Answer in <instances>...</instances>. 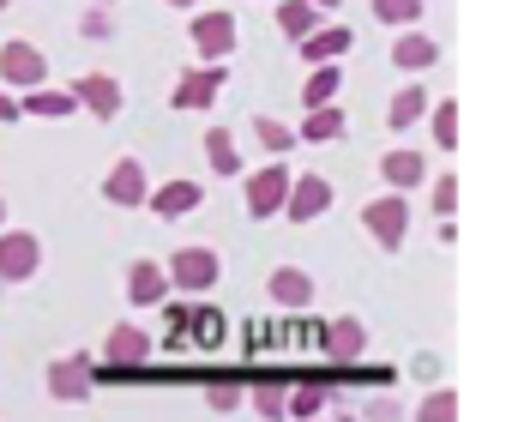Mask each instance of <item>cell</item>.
Masks as SVG:
<instances>
[{
    "instance_id": "obj_26",
    "label": "cell",
    "mask_w": 512,
    "mask_h": 422,
    "mask_svg": "<svg viewBox=\"0 0 512 422\" xmlns=\"http://www.w3.org/2000/svg\"><path fill=\"white\" fill-rule=\"evenodd\" d=\"M278 25H284L296 43H302V37L320 25V7H308V0H284V7H278Z\"/></svg>"
},
{
    "instance_id": "obj_10",
    "label": "cell",
    "mask_w": 512,
    "mask_h": 422,
    "mask_svg": "<svg viewBox=\"0 0 512 422\" xmlns=\"http://www.w3.org/2000/svg\"><path fill=\"white\" fill-rule=\"evenodd\" d=\"M145 193H151V181H145V163H139V157H121V163L103 175V199H109V205H127V211H133V205H145Z\"/></svg>"
},
{
    "instance_id": "obj_28",
    "label": "cell",
    "mask_w": 512,
    "mask_h": 422,
    "mask_svg": "<svg viewBox=\"0 0 512 422\" xmlns=\"http://www.w3.org/2000/svg\"><path fill=\"white\" fill-rule=\"evenodd\" d=\"M380 25H422V0H374Z\"/></svg>"
},
{
    "instance_id": "obj_35",
    "label": "cell",
    "mask_w": 512,
    "mask_h": 422,
    "mask_svg": "<svg viewBox=\"0 0 512 422\" xmlns=\"http://www.w3.org/2000/svg\"><path fill=\"white\" fill-rule=\"evenodd\" d=\"M0 121H19V97L7 85H0Z\"/></svg>"
},
{
    "instance_id": "obj_19",
    "label": "cell",
    "mask_w": 512,
    "mask_h": 422,
    "mask_svg": "<svg viewBox=\"0 0 512 422\" xmlns=\"http://www.w3.org/2000/svg\"><path fill=\"white\" fill-rule=\"evenodd\" d=\"M79 103H73V91H49V85H31L25 97H19V115H37V121H67Z\"/></svg>"
},
{
    "instance_id": "obj_20",
    "label": "cell",
    "mask_w": 512,
    "mask_h": 422,
    "mask_svg": "<svg viewBox=\"0 0 512 422\" xmlns=\"http://www.w3.org/2000/svg\"><path fill=\"white\" fill-rule=\"evenodd\" d=\"M422 121H428V91H422V79H416V85H404V91L392 97L386 127H392V133H410V127H422Z\"/></svg>"
},
{
    "instance_id": "obj_6",
    "label": "cell",
    "mask_w": 512,
    "mask_h": 422,
    "mask_svg": "<svg viewBox=\"0 0 512 422\" xmlns=\"http://www.w3.org/2000/svg\"><path fill=\"white\" fill-rule=\"evenodd\" d=\"M217 91H223V61H205V67H193V73H181V79H175L169 109L199 115V109H211V103H217Z\"/></svg>"
},
{
    "instance_id": "obj_3",
    "label": "cell",
    "mask_w": 512,
    "mask_h": 422,
    "mask_svg": "<svg viewBox=\"0 0 512 422\" xmlns=\"http://www.w3.org/2000/svg\"><path fill=\"white\" fill-rule=\"evenodd\" d=\"M290 175H296V169H284V163H266L260 175H247V218H253V224H272L278 211H284Z\"/></svg>"
},
{
    "instance_id": "obj_37",
    "label": "cell",
    "mask_w": 512,
    "mask_h": 422,
    "mask_svg": "<svg viewBox=\"0 0 512 422\" xmlns=\"http://www.w3.org/2000/svg\"><path fill=\"white\" fill-rule=\"evenodd\" d=\"M308 7H320V13H338V0H308Z\"/></svg>"
},
{
    "instance_id": "obj_40",
    "label": "cell",
    "mask_w": 512,
    "mask_h": 422,
    "mask_svg": "<svg viewBox=\"0 0 512 422\" xmlns=\"http://www.w3.org/2000/svg\"><path fill=\"white\" fill-rule=\"evenodd\" d=\"M0 7H13V0H0Z\"/></svg>"
},
{
    "instance_id": "obj_31",
    "label": "cell",
    "mask_w": 512,
    "mask_h": 422,
    "mask_svg": "<svg viewBox=\"0 0 512 422\" xmlns=\"http://www.w3.org/2000/svg\"><path fill=\"white\" fill-rule=\"evenodd\" d=\"M428 199H434V211H440V218H452V211H458V175H434Z\"/></svg>"
},
{
    "instance_id": "obj_23",
    "label": "cell",
    "mask_w": 512,
    "mask_h": 422,
    "mask_svg": "<svg viewBox=\"0 0 512 422\" xmlns=\"http://www.w3.org/2000/svg\"><path fill=\"white\" fill-rule=\"evenodd\" d=\"M205 163H211L217 175H247V169H241V145H235L229 127H211V133H205Z\"/></svg>"
},
{
    "instance_id": "obj_17",
    "label": "cell",
    "mask_w": 512,
    "mask_h": 422,
    "mask_svg": "<svg viewBox=\"0 0 512 422\" xmlns=\"http://www.w3.org/2000/svg\"><path fill=\"white\" fill-rule=\"evenodd\" d=\"M266 290H272L278 308H308V302H314V278H308L302 266H278V272L266 278Z\"/></svg>"
},
{
    "instance_id": "obj_41",
    "label": "cell",
    "mask_w": 512,
    "mask_h": 422,
    "mask_svg": "<svg viewBox=\"0 0 512 422\" xmlns=\"http://www.w3.org/2000/svg\"><path fill=\"white\" fill-rule=\"evenodd\" d=\"M314 422H320V416H314Z\"/></svg>"
},
{
    "instance_id": "obj_15",
    "label": "cell",
    "mask_w": 512,
    "mask_h": 422,
    "mask_svg": "<svg viewBox=\"0 0 512 422\" xmlns=\"http://www.w3.org/2000/svg\"><path fill=\"white\" fill-rule=\"evenodd\" d=\"M434 61H440V43H434V37L398 31V43H392V67H398V73H428Z\"/></svg>"
},
{
    "instance_id": "obj_13",
    "label": "cell",
    "mask_w": 512,
    "mask_h": 422,
    "mask_svg": "<svg viewBox=\"0 0 512 422\" xmlns=\"http://www.w3.org/2000/svg\"><path fill=\"white\" fill-rule=\"evenodd\" d=\"M127 302L133 308H163L169 302V278H163L157 260H133L127 266Z\"/></svg>"
},
{
    "instance_id": "obj_33",
    "label": "cell",
    "mask_w": 512,
    "mask_h": 422,
    "mask_svg": "<svg viewBox=\"0 0 512 422\" xmlns=\"http://www.w3.org/2000/svg\"><path fill=\"white\" fill-rule=\"evenodd\" d=\"M241 398H247V392H241V386H229V380H223V386H211V392H205V404H211V410H217V416H229V410H235V404H241Z\"/></svg>"
},
{
    "instance_id": "obj_34",
    "label": "cell",
    "mask_w": 512,
    "mask_h": 422,
    "mask_svg": "<svg viewBox=\"0 0 512 422\" xmlns=\"http://www.w3.org/2000/svg\"><path fill=\"white\" fill-rule=\"evenodd\" d=\"M193 320H199V326H193V332H199V344H217V332H223V314H217V308H199Z\"/></svg>"
},
{
    "instance_id": "obj_18",
    "label": "cell",
    "mask_w": 512,
    "mask_h": 422,
    "mask_svg": "<svg viewBox=\"0 0 512 422\" xmlns=\"http://www.w3.org/2000/svg\"><path fill=\"white\" fill-rule=\"evenodd\" d=\"M350 43H356V37H350L344 25H326V31L314 25V31H308V37H302L296 49H302V61H308V67H320V61H338V55H344Z\"/></svg>"
},
{
    "instance_id": "obj_8",
    "label": "cell",
    "mask_w": 512,
    "mask_h": 422,
    "mask_svg": "<svg viewBox=\"0 0 512 422\" xmlns=\"http://www.w3.org/2000/svg\"><path fill=\"white\" fill-rule=\"evenodd\" d=\"M235 43H241V31H235L229 13H199V19H193V49H199L205 61H229Z\"/></svg>"
},
{
    "instance_id": "obj_32",
    "label": "cell",
    "mask_w": 512,
    "mask_h": 422,
    "mask_svg": "<svg viewBox=\"0 0 512 422\" xmlns=\"http://www.w3.org/2000/svg\"><path fill=\"white\" fill-rule=\"evenodd\" d=\"M253 410L272 416V422H284V386H253Z\"/></svg>"
},
{
    "instance_id": "obj_39",
    "label": "cell",
    "mask_w": 512,
    "mask_h": 422,
    "mask_svg": "<svg viewBox=\"0 0 512 422\" xmlns=\"http://www.w3.org/2000/svg\"><path fill=\"white\" fill-rule=\"evenodd\" d=\"M0 224H7V199H0Z\"/></svg>"
},
{
    "instance_id": "obj_38",
    "label": "cell",
    "mask_w": 512,
    "mask_h": 422,
    "mask_svg": "<svg viewBox=\"0 0 512 422\" xmlns=\"http://www.w3.org/2000/svg\"><path fill=\"white\" fill-rule=\"evenodd\" d=\"M163 7H199V0H163Z\"/></svg>"
},
{
    "instance_id": "obj_16",
    "label": "cell",
    "mask_w": 512,
    "mask_h": 422,
    "mask_svg": "<svg viewBox=\"0 0 512 422\" xmlns=\"http://www.w3.org/2000/svg\"><path fill=\"white\" fill-rule=\"evenodd\" d=\"M380 175L392 181V193H410V187L428 181V157H422V151H386V157H380Z\"/></svg>"
},
{
    "instance_id": "obj_22",
    "label": "cell",
    "mask_w": 512,
    "mask_h": 422,
    "mask_svg": "<svg viewBox=\"0 0 512 422\" xmlns=\"http://www.w3.org/2000/svg\"><path fill=\"white\" fill-rule=\"evenodd\" d=\"M103 356H109V362H145V356H151V332H145V326H133V320H121V326L109 332Z\"/></svg>"
},
{
    "instance_id": "obj_24",
    "label": "cell",
    "mask_w": 512,
    "mask_h": 422,
    "mask_svg": "<svg viewBox=\"0 0 512 422\" xmlns=\"http://www.w3.org/2000/svg\"><path fill=\"white\" fill-rule=\"evenodd\" d=\"M338 85H344L338 61H320V67H314V79L302 85V103H308V109H320V103H332V97H338Z\"/></svg>"
},
{
    "instance_id": "obj_30",
    "label": "cell",
    "mask_w": 512,
    "mask_h": 422,
    "mask_svg": "<svg viewBox=\"0 0 512 422\" xmlns=\"http://www.w3.org/2000/svg\"><path fill=\"white\" fill-rule=\"evenodd\" d=\"M428 121H434V139L452 151L458 145V103H428Z\"/></svg>"
},
{
    "instance_id": "obj_11",
    "label": "cell",
    "mask_w": 512,
    "mask_h": 422,
    "mask_svg": "<svg viewBox=\"0 0 512 422\" xmlns=\"http://www.w3.org/2000/svg\"><path fill=\"white\" fill-rule=\"evenodd\" d=\"M73 103H85L97 121H115V115H121V79H115V73H85V79L73 85Z\"/></svg>"
},
{
    "instance_id": "obj_12",
    "label": "cell",
    "mask_w": 512,
    "mask_h": 422,
    "mask_svg": "<svg viewBox=\"0 0 512 422\" xmlns=\"http://www.w3.org/2000/svg\"><path fill=\"white\" fill-rule=\"evenodd\" d=\"M199 199H205V193H199V181H181V175L145 193V205L157 211V218H163V224H175V218H187V211H199Z\"/></svg>"
},
{
    "instance_id": "obj_2",
    "label": "cell",
    "mask_w": 512,
    "mask_h": 422,
    "mask_svg": "<svg viewBox=\"0 0 512 422\" xmlns=\"http://www.w3.org/2000/svg\"><path fill=\"white\" fill-rule=\"evenodd\" d=\"M362 224H368V236H374L386 254H398V248H404V236H410V199H404V193L368 199V205H362Z\"/></svg>"
},
{
    "instance_id": "obj_36",
    "label": "cell",
    "mask_w": 512,
    "mask_h": 422,
    "mask_svg": "<svg viewBox=\"0 0 512 422\" xmlns=\"http://www.w3.org/2000/svg\"><path fill=\"white\" fill-rule=\"evenodd\" d=\"M85 37H109V13H91L85 19Z\"/></svg>"
},
{
    "instance_id": "obj_5",
    "label": "cell",
    "mask_w": 512,
    "mask_h": 422,
    "mask_svg": "<svg viewBox=\"0 0 512 422\" xmlns=\"http://www.w3.org/2000/svg\"><path fill=\"white\" fill-rule=\"evenodd\" d=\"M332 181L326 175H290V199H284V211L278 218H290V224H320L326 211H332Z\"/></svg>"
},
{
    "instance_id": "obj_9",
    "label": "cell",
    "mask_w": 512,
    "mask_h": 422,
    "mask_svg": "<svg viewBox=\"0 0 512 422\" xmlns=\"http://www.w3.org/2000/svg\"><path fill=\"white\" fill-rule=\"evenodd\" d=\"M91 356H55L49 362V398H61V404H79V398H91Z\"/></svg>"
},
{
    "instance_id": "obj_27",
    "label": "cell",
    "mask_w": 512,
    "mask_h": 422,
    "mask_svg": "<svg viewBox=\"0 0 512 422\" xmlns=\"http://www.w3.org/2000/svg\"><path fill=\"white\" fill-rule=\"evenodd\" d=\"M253 133H260V145H266L272 157H284V151H296V127H284L278 115H260V121H253Z\"/></svg>"
},
{
    "instance_id": "obj_14",
    "label": "cell",
    "mask_w": 512,
    "mask_h": 422,
    "mask_svg": "<svg viewBox=\"0 0 512 422\" xmlns=\"http://www.w3.org/2000/svg\"><path fill=\"white\" fill-rule=\"evenodd\" d=\"M320 344H326V356H332V362H356V356L368 350V326H362L356 314H338V320L320 332Z\"/></svg>"
},
{
    "instance_id": "obj_21",
    "label": "cell",
    "mask_w": 512,
    "mask_h": 422,
    "mask_svg": "<svg viewBox=\"0 0 512 422\" xmlns=\"http://www.w3.org/2000/svg\"><path fill=\"white\" fill-rule=\"evenodd\" d=\"M344 109L338 103H320V109H308V121L296 127V139H308V145H332V139H344Z\"/></svg>"
},
{
    "instance_id": "obj_7",
    "label": "cell",
    "mask_w": 512,
    "mask_h": 422,
    "mask_svg": "<svg viewBox=\"0 0 512 422\" xmlns=\"http://www.w3.org/2000/svg\"><path fill=\"white\" fill-rule=\"evenodd\" d=\"M43 79H49L43 49H31V43H0V85L31 91V85H43Z\"/></svg>"
},
{
    "instance_id": "obj_4",
    "label": "cell",
    "mask_w": 512,
    "mask_h": 422,
    "mask_svg": "<svg viewBox=\"0 0 512 422\" xmlns=\"http://www.w3.org/2000/svg\"><path fill=\"white\" fill-rule=\"evenodd\" d=\"M43 272V242L31 230H0V284H31Z\"/></svg>"
},
{
    "instance_id": "obj_25",
    "label": "cell",
    "mask_w": 512,
    "mask_h": 422,
    "mask_svg": "<svg viewBox=\"0 0 512 422\" xmlns=\"http://www.w3.org/2000/svg\"><path fill=\"white\" fill-rule=\"evenodd\" d=\"M320 410H326V386H314V380H308V386L284 392V416H290V422H314Z\"/></svg>"
},
{
    "instance_id": "obj_1",
    "label": "cell",
    "mask_w": 512,
    "mask_h": 422,
    "mask_svg": "<svg viewBox=\"0 0 512 422\" xmlns=\"http://www.w3.org/2000/svg\"><path fill=\"white\" fill-rule=\"evenodd\" d=\"M163 278H169V290H181V296H205V290H217L223 260H217L211 248H175V260L163 266Z\"/></svg>"
},
{
    "instance_id": "obj_29",
    "label": "cell",
    "mask_w": 512,
    "mask_h": 422,
    "mask_svg": "<svg viewBox=\"0 0 512 422\" xmlns=\"http://www.w3.org/2000/svg\"><path fill=\"white\" fill-rule=\"evenodd\" d=\"M416 422H458V392H428L416 404Z\"/></svg>"
}]
</instances>
